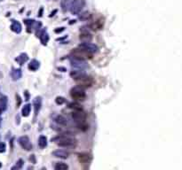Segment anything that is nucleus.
I'll return each instance as SVG.
<instances>
[{
	"instance_id": "423d86ee",
	"label": "nucleus",
	"mask_w": 182,
	"mask_h": 170,
	"mask_svg": "<svg viewBox=\"0 0 182 170\" xmlns=\"http://www.w3.org/2000/svg\"><path fill=\"white\" fill-rule=\"evenodd\" d=\"M70 64L72 66V67L76 70H85L88 68V64L86 63L85 60H83V59H76V58H73L71 57L70 58Z\"/></svg>"
},
{
	"instance_id": "0eeeda50",
	"label": "nucleus",
	"mask_w": 182,
	"mask_h": 170,
	"mask_svg": "<svg viewBox=\"0 0 182 170\" xmlns=\"http://www.w3.org/2000/svg\"><path fill=\"white\" fill-rule=\"evenodd\" d=\"M84 5H85L84 0H74L72 6H71V9H70V12L74 15L79 14L80 12L82 11V9L84 8Z\"/></svg>"
},
{
	"instance_id": "ddd939ff",
	"label": "nucleus",
	"mask_w": 182,
	"mask_h": 170,
	"mask_svg": "<svg viewBox=\"0 0 182 170\" xmlns=\"http://www.w3.org/2000/svg\"><path fill=\"white\" fill-rule=\"evenodd\" d=\"M52 155L56 158H59V159H68L69 156V153L64 150H56L54 152H52Z\"/></svg>"
},
{
	"instance_id": "5701e85b",
	"label": "nucleus",
	"mask_w": 182,
	"mask_h": 170,
	"mask_svg": "<svg viewBox=\"0 0 182 170\" xmlns=\"http://www.w3.org/2000/svg\"><path fill=\"white\" fill-rule=\"evenodd\" d=\"M91 18H92V13H89V12H84L81 14H79V20H89Z\"/></svg>"
},
{
	"instance_id": "20e7f679",
	"label": "nucleus",
	"mask_w": 182,
	"mask_h": 170,
	"mask_svg": "<svg viewBox=\"0 0 182 170\" xmlns=\"http://www.w3.org/2000/svg\"><path fill=\"white\" fill-rule=\"evenodd\" d=\"M70 55L73 58H76V59H83V60H87V59H93V53H91V52H89L80 47L73 49L70 52Z\"/></svg>"
},
{
	"instance_id": "aec40b11",
	"label": "nucleus",
	"mask_w": 182,
	"mask_h": 170,
	"mask_svg": "<svg viewBox=\"0 0 182 170\" xmlns=\"http://www.w3.org/2000/svg\"><path fill=\"white\" fill-rule=\"evenodd\" d=\"M102 25H103V22H102V21H101V20H96V21H94L93 23L91 24L89 27H90L91 29H93V30H98V29H101V28Z\"/></svg>"
},
{
	"instance_id": "cd10ccee",
	"label": "nucleus",
	"mask_w": 182,
	"mask_h": 170,
	"mask_svg": "<svg viewBox=\"0 0 182 170\" xmlns=\"http://www.w3.org/2000/svg\"><path fill=\"white\" fill-rule=\"evenodd\" d=\"M55 102L58 105H63L64 103H66L67 101H66V98H64L62 97H56Z\"/></svg>"
},
{
	"instance_id": "2eb2a0df",
	"label": "nucleus",
	"mask_w": 182,
	"mask_h": 170,
	"mask_svg": "<svg viewBox=\"0 0 182 170\" xmlns=\"http://www.w3.org/2000/svg\"><path fill=\"white\" fill-rule=\"evenodd\" d=\"M74 2V0H62V3H60V6H62V8L64 12H68L71 9L72 4Z\"/></svg>"
},
{
	"instance_id": "7ed1b4c3",
	"label": "nucleus",
	"mask_w": 182,
	"mask_h": 170,
	"mask_svg": "<svg viewBox=\"0 0 182 170\" xmlns=\"http://www.w3.org/2000/svg\"><path fill=\"white\" fill-rule=\"evenodd\" d=\"M86 117H87L86 113L83 109L82 110H74V112L72 113V118L75 121V122L76 123L77 128L83 131H85L88 128V125L85 122Z\"/></svg>"
},
{
	"instance_id": "6ab92c4d",
	"label": "nucleus",
	"mask_w": 182,
	"mask_h": 170,
	"mask_svg": "<svg viewBox=\"0 0 182 170\" xmlns=\"http://www.w3.org/2000/svg\"><path fill=\"white\" fill-rule=\"evenodd\" d=\"M47 138L45 135H40V138L38 139V146L41 149H45L47 146Z\"/></svg>"
},
{
	"instance_id": "39448f33",
	"label": "nucleus",
	"mask_w": 182,
	"mask_h": 170,
	"mask_svg": "<svg viewBox=\"0 0 182 170\" xmlns=\"http://www.w3.org/2000/svg\"><path fill=\"white\" fill-rule=\"evenodd\" d=\"M70 96L73 99L76 101H83L86 97V94L84 92V89L80 86L73 87L70 90Z\"/></svg>"
},
{
	"instance_id": "2f4dec72",
	"label": "nucleus",
	"mask_w": 182,
	"mask_h": 170,
	"mask_svg": "<svg viewBox=\"0 0 182 170\" xmlns=\"http://www.w3.org/2000/svg\"><path fill=\"white\" fill-rule=\"evenodd\" d=\"M0 166H1V164H0Z\"/></svg>"
},
{
	"instance_id": "1a4fd4ad",
	"label": "nucleus",
	"mask_w": 182,
	"mask_h": 170,
	"mask_svg": "<svg viewBox=\"0 0 182 170\" xmlns=\"http://www.w3.org/2000/svg\"><path fill=\"white\" fill-rule=\"evenodd\" d=\"M19 144L26 151H31L32 150V144H31V142H30L29 138L28 137H26V135L19 138Z\"/></svg>"
},
{
	"instance_id": "c756f323",
	"label": "nucleus",
	"mask_w": 182,
	"mask_h": 170,
	"mask_svg": "<svg viewBox=\"0 0 182 170\" xmlns=\"http://www.w3.org/2000/svg\"><path fill=\"white\" fill-rule=\"evenodd\" d=\"M6 150V145L3 143H0V152H3Z\"/></svg>"
},
{
	"instance_id": "b1692460",
	"label": "nucleus",
	"mask_w": 182,
	"mask_h": 170,
	"mask_svg": "<svg viewBox=\"0 0 182 170\" xmlns=\"http://www.w3.org/2000/svg\"><path fill=\"white\" fill-rule=\"evenodd\" d=\"M54 168L57 169V170H68L69 166L67 164L63 163V162H57Z\"/></svg>"
},
{
	"instance_id": "f257e3e1",
	"label": "nucleus",
	"mask_w": 182,
	"mask_h": 170,
	"mask_svg": "<svg viewBox=\"0 0 182 170\" xmlns=\"http://www.w3.org/2000/svg\"><path fill=\"white\" fill-rule=\"evenodd\" d=\"M70 76L77 83V86H80L84 89L90 88L93 84V78L82 72V70L75 69V71L70 73Z\"/></svg>"
},
{
	"instance_id": "9b49d317",
	"label": "nucleus",
	"mask_w": 182,
	"mask_h": 170,
	"mask_svg": "<svg viewBox=\"0 0 182 170\" xmlns=\"http://www.w3.org/2000/svg\"><path fill=\"white\" fill-rule=\"evenodd\" d=\"M34 111H35V116H34V119L37 118L40 109H41V107H42V98L41 97H37L35 99H34Z\"/></svg>"
},
{
	"instance_id": "6e6552de",
	"label": "nucleus",
	"mask_w": 182,
	"mask_h": 170,
	"mask_svg": "<svg viewBox=\"0 0 182 170\" xmlns=\"http://www.w3.org/2000/svg\"><path fill=\"white\" fill-rule=\"evenodd\" d=\"M78 47H80V48H82V49H84V50H85V51H87L91 53H93V54L96 53L99 51V48L96 44H94L93 43H90V42L82 43L81 44H79Z\"/></svg>"
},
{
	"instance_id": "f3484780",
	"label": "nucleus",
	"mask_w": 182,
	"mask_h": 170,
	"mask_svg": "<svg viewBox=\"0 0 182 170\" xmlns=\"http://www.w3.org/2000/svg\"><path fill=\"white\" fill-rule=\"evenodd\" d=\"M54 121L60 126H67V124H68L67 119L62 115H56L54 117Z\"/></svg>"
},
{
	"instance_id": "f8f14e48",
	"label": "nucleus",
	"mask_w": 182,
	"mask_h": 170,
	"mask_svg": "<svg viewBox=\"0 0 182 170\" xmlns=\"http://www.w3.org/2000/svg\"><path fill=\"white\" fill-rule=\"evenodd\" d=\"M80 40L83 42V43H87V42H91L93 40V35L91 34L89 31L85 30V31H83L81 34H80V37H79Z\"/></svg>"
},
{
	"instance_id": "f03ea898",
	"label": "nucleus",
	"mask_w": 182,
	"mask_h": 170,
	"mask_svg": "<svg viewBox=\"0 0 182 170\" xmlns=\"http://www.w3.org/2000/svg\"><path fill=\"white\" fill-rule=\"evenodd\" d=\"M52 142H54L59 147H63V148H75L77 143L76 138L68 135H58V137L52 138Z\"/></svg>"
},
{
	"instance_id": "bb28decb",
	"label": "nucleus",
	"mask_w": 182,
	"mask_h": 170,
	"mask_svg": "<svg viewBox=\"0 0 182 170\" xmlns=\"http://www.w3.org/2000/svg\"><path fill=\"white\" fill-rule=\"evenodd\" d=\"M12 77L13 80H19L21 77V69H13L12 72Z\"/></svg>"
},
{
	"instance_id": "c85d7f7f",
	"label": "nucleus",
	"mask_w": 182,
	"mask_h": 170,
	"mask_svg": "<svg viewBox=\"0 0 182 170\" xmlns=\"http://www.w3.org/2000/svg\"><path fill=\"white\" fill-rule=\"evenodd\" d=\"M22 166H23V160H22V159H20V160L17 162L16 166H14V167H13V168H21V167H22Z\"/></svg>"
},
{
	"instance_id": "a211bd4d",
	"label": "nucleus",
	"mask_w": 182,
	"mask_h": 170,
	"mask_svg": "<svg viewBox=\"0 0 182 170\" xmlns=\"http://www.w3.org/2000/svg\"><path fill=\"white\" fill-rule=\"evenodd\" d=\"M11 28H12V30H13V32L19 34V33H21V25L20 22H18V21H16V20H13Z\"/></svg>"
},
{
	"instance_id": "4468645a",
	"label": "nucleus",
	"mask_w": 182,
	"mask_h": 170,
	"mask_svg": "<svg viewBox=\"0 0 182 170\" xmlns=\"http://www.w3.org/2000/svg\"><path fill=\"white\" fill-rule=\"evenodd\" d=\"M78 159L82 164H88L91 161V159H92V157L88 153H79Z\"/></svg>"
},
{
	"instance_id": "7c9ffc66",
	"label": "nucleus",
	"mask_w": 182,
	"mask_h": 170,
	"mask_svg": "<svg viewBox=\"0 0 182 170\" xmlns=\"http://www.w3.org/2000/svg\"><path fill=\"white\" fill-rule=\"evenodd\" d=\"M64 29H65V28H60V29H55L54 32H55V33H59L60 31H63Z\"/></svg>"
},
{
	"instance_id": "dca6fc26",
	"label": "nucleus",
	"mask_w": 182,
	"mask_h": 170,
	"mask_svg": "<svg viewBox=\"0 0 182 170\" xmlns=\"http://www.w3.org/2000/svg\"><path fill=\"white\" fill-rule=\"evenodd\" d=\"M40 66V62L37 59H32L28 64V69L30 71H37Z\"/></svg>"
},
{
	"instance_id": "393cba45",
	"label": "nucleus",
	"mask_w": 182,
	"mask_h": 170,
	"mask_svg": "<svg viewBox=\"0 0 182 170\" xmlns=\"http://www.w3.org/2000/svg\"><path fill=\"white\" fill-rule=\"evenodd\" d=\"M68 107L70 109H73V110H82L83 109L82 105H80L79 103H77V102H72V103L68 105Z\"/></svg>"
},
{
	"instance_id": "4be33fe9",
	"label": "nucleus",
	"mask_w": 182,
	"mask_h": 170,
	"mask_svg": "<svg viewBox=\"0 0 182 170\" xmlns=\"http://www.w3.org/2000/svg\"><path fill=\"white\" fill-rule=\"evenodd\" d=\"M6 106H7V98L6 97H3L0 99V113L4 112L6 109Z\"/></svg>"
},
{
	"instance_id": "a878e982",
	"label": "nucleus",
	"mask_w": 182,
	"mask_h": 170,
	"mask_svg": "<svg viewBox=\"0 0 182 170\" xmlns=\"http://www.w3.org/2000/svg\"><path fill=\"white\" fill-rule=\"evenodd\" d=\"M28 55H27L26 53H22V54H21V55L16 59V61H18V63H19L20 65H23V64L28 60Z\"/></svg>"
},
{
	"instance_id": "412c9836",
	"label": "nucleus",
	"mask_w": 182,
	"mask_h": 170,
	"mask_svg": "<svg viewBox=\"0 0 182 170\" xmlns=\"http://www.w3.org/2000/svg\"><path fill=\"white\" fill-rule=\"evenodd\" d=\"M30 111H31V105L30 104H27L23 107L22 108V111H21V114L24 117H27L30 114Z\"/></svg>"
},
{
	"instance_id": "9d476101",
	"label": "nucleus",
	"mask_w": 182,
	"mask_h": 170,
	"mask_svg": "<svg viewBox=\"0 0 182 170\" xmlns=\"http://www.w3.org/2000/svg\"><path fill=\"white\" fill-rule=\"evenodd\" d=\"M37 36L39 37L40 41H41V44H44V45H46L48 41H49V35L47 34L45 28H43V29H39L37 31Z\"/></svg>"
}]
</instances>
